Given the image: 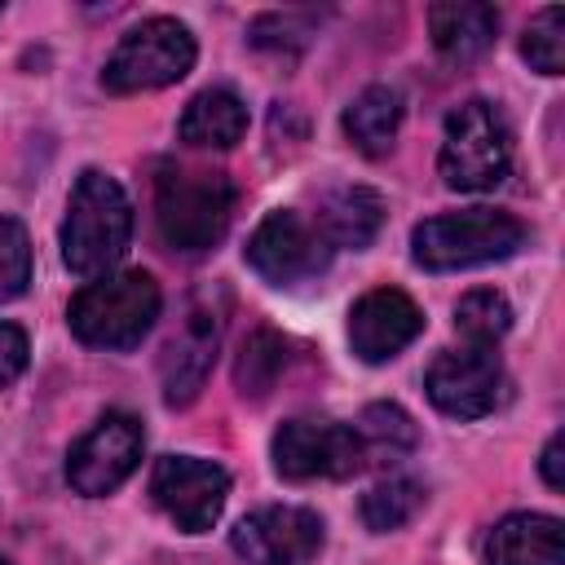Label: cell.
I'll list each match as a JSON object with an SVG mask.
<instances>
[{"instance_id": "7402d4cb", "label": "cell", "mask_w": 565, "mask_h": 565, "mask_svg": "<svg viewBox=\"0 0 565 565\" xmlns=\"http://www.w3.org/2000/svg\"><path fill=\"white\" fill-rule=\"evenodd\" d=\"M419 508H424V486L411 481V477H388V481H380L362 494V521L375 534L402 530Z\"/></svg>"}, {"instance_id": "ba28073f", "label": "cell", "mask_w": 565, "mask_h": 565, "mask_svg": "<svg viewBox=\"0 0 565 565\" xmlns=\"http://www.w3.org/2000/svg\"><path fill=\"white\" fill-rule=\"evenodd\" d=\"M274 468L287 481H318V477H353L366 463L362 437L335 419H287L274 433Z\"/></svg>"}, {"instance_id": "5b68a950", "label": "cell", "mask_w": 565, "mask_h": 565, "mask_svg": "<svg viewBox=\"0 0 565 565\" xmlns=\"http://www.w3.org/2000/svg\"><path fill=\"white\" fill-rule=\"evenodd\" d=\"M508 163H512V137L503 115L490 102L472 97L446 115L437 172L450 190H463V194L494 190L508 177Z\"/></svg>"}, {"instance_id": "8fae6325", "label": "cell", "mask_w": 565, "mask_h": 565, "mask_svg": "<svg viewBox=\"0 0 565 565\" xmlns=\"http://www.w3.org/2000/svg\"><path fill=\"white\" fill-rule=\"evenodd\" d=\"M150 494L185 534H203L216 525L230 499V472L199 455H163L150 472Z\"/></svg>"}, {"instance_id": "30bf717a", "label": "cell", "mask_w": 565, "mask_h": 565, "mask_svg": "<svg viewBox=\"0 0 565 565\" xmlns=\"http://www.w3.org/2000/svg\"><path fill=\"white\" fill-rule=\"evenodd\" d=\"M424 388H428V402L441 415H450V419H481L503 397V362L486 344L446 349V353L433 358V366L424 375Z\"/></svg>"}, {"instance_id": "cb8c5ba5", "label": "cell", "mask_w": 565, "mask_h": 565, "mask_svg": "<svg viewBox=\"0 0 565 565\" xmlns=\"http://www.w3.org/2000/svg\"><path fill=\"white\" fill-rule=\"evenodd\" d=\"M521 57L539 75H561L565 71V9L547 4L521 35Z\"/></svg>"}, {"instance_id": "d4e9b609", "label": "cell", "mask_w": 565, "mask_h": 565, "mask_svg": "<svg viewBox=\"0 0 565 565\" xmlns=\"http://www.w3.org/2000/svg\"><path fill=\"white\" fill-rule=\"evenodd\" d=\"M31 282V238L13 216H0V305L18 300Z\"/></svg>"}, {"instance_id": "44dd1931", "label": "cell", "mask_w": 565, "mask_h": 565, "mask_svg": "<svg viewBox=\"0 0 565 565\" xmlns=\"http://www.w3.org/2000/svg\"><path fill=\"white\" fill-rule=\"evenodd\" d=\"M512 327V305L503 291L494 287H472L459 296L455 305V331L463 335V344H486L494 349Z\"/></svg>"}, {"instance_id": "7c38bea8", "label": "cell", "mask_w": 565, "mask_h": 565, "mask_svg": "<svg viewBox=\"0 0 565 565\" xmlns=\"http://www.w3.org/2000/svg\"><path fill=\"white\" fill-rule=\"evenodd\" d=\"M230 547L247 565H305L322 552V516L309 508H260L234 525Z\"/></svg>"}, {"instance_id": "ffe728a7", "label": "cell", "mask_w": 565, "mask_h": 565, "mask_svg": "<svg viewBox=\"0 0 565 565\" xmlns=\"http://www.w3.org/2000/svg\"><path fill=\"white\" fill-rule=\"evenodd\" d=\"M287 358H291L287 353V340L274 327H256L243 340L238 358H234V384H238V393L243 397H265L278 384V375L287 371Z\"/></svg>"}, {"instance_id": "83f0119b", "label": "cell", "mask_w": 565, "mask_h": 565, "mask_svg": "<svg viewBox=\"0 0 565 565\" xmlns=\"http://www.w3.org/2000/svg\"><path fill=\"white\" fill-rule=\"evenodd\" d=\"M539 472H543V481H547L552 490H561V486H565V472H561V433H552V437H547L543 459H539Z\"/></svg>"}, {"instance_id": "4fadbf2b", "label": "cell", "mask_w": 565, "mask_h": 565, "mask_svg": "<svg viewBox=\"0 0 565 565\" xmlns=\"http://www.w3.org/2000/svg\"><path fill=\"white\" fill-rule=\"evenodd\" d=\"M221 349V318L212 305H190L185 322L177 327V335L163 344L159 358V375H163V402L168 406H190L216 362Z\"/></svg>"}, {"instance_id": "d6986e66", "label": "cell", "mask_w": 565, "mask_h": 565, "mask_svg": "<svg viewBox=\"0 0 565 565\" xmlns=\"http://www.w3.org/2000/svg\"><path fill=\"white\" fill-rule=\"evenodd\" d=\"M340 124H344V137L366 159H380L397 141V128H402V93L388 88V84H371V88H362L344 106V119Z\"/></svg>"}, {"instance_id": "7a4b0ae2", "label": "cell", "mask_w": 565, "mask_h": 565, "mask_svg": "<svg viewBox=\"0 0 565 565\" xmlns=\"http://www.w3.org/2000/svg\"><path fill=\"white\" fill-rule=\"evenodd\" d=\"M234 216V181L216 168L163 163L154 177V225L177 252H207Z\"/></svg>"}, {"instance_id": "484cf974", "label": "cell", "mask_w": 565, "mask_h": 565, "mask_svg": "<svg viewBox=\"0 0 565 565\" xmlns=\"http://www.w3.org/2000/svg\"><path fill=\"white\" fill-rule=\"evenodd\" d=\"M313 35V18L309 13H260L247 31V40L256 49H278V53H296L305 49Z\"/></svg>"}, {"instance_id": "ac0fdd59", "label": "cell", "mask_w": 565, "mask_h": 565, "mask_svg": "<svg viewBox=\"0 0 565 565\" xmlns=\"http://www.w3.org/2000/svg\"><path fill=\"white\" fill-rule=\"evenodd\" d=\"M177 132H181V141L194 146V150H230V146H238L243 132H247V106H243V97L230 93V88H203V93L185 106Z\"/></svg>"}, {"instance_id": "e0dca14e", "label": "cell", "mask_w": 565, "mask_h": 565, "mask_svg": "<svg viewBox=\"0 0 565 565\" xmlns=\"http://www.w3.org/2000/svg\"><path fill=\"white\" fill-rule=\"evenodd\" d=\"M318 234L331 243V247H366L380 225H384V199L366 185H340L331 194H322L318 203V216H313Z\"/></svg>"}, {"instance_id": "5bb4252c", "label": "cell", "mask_w": 565, "mask_h": 565, "mask_svg": "<svg viewBox=\"0 0 565 565\" xmlns=\"http://www.w3.org/2000/svg\"><path fill=\"white\" fill-rule=\"evenodd\" d=\"M419 331H424V313L397 287H375L349 309V344L362 362L397 358Z\"/></svg>"}, {"instance_id": "8992f818", "label": "cell", "mask_w": 565, "mask_h": 565, "mask_svg": "<svg viewBox=\"0 0 565 565\" xmlns=\"http://www.w3.org/2000/svg\"><path fill=\"white\" fill-rule=\"evenodd\" d=\"M194 35L185 22L177 18H146L137 22L115 53L106 57L102 84L106 93H150V88H168L177 84L190 66H194Z\"/></svg>"}, {"instance_id": "277c9868", "label": "cell", "mask_w": 565, "mask_h": 565, "mask_svg": "<svg viewBox=\"0 0 565 565\" xmlns=\"http://www.w3.org/2000/svg\"><path fill=\"white\" fill-rule=\"evenodd\" d=\"M525 243V225L503 207H463L428 216L411 230L415 265L424 269H468L508 260Z\"/></svg>"}, {"instance_id": "2e32d148", "label": "cell", "mask_w": 565, "mask_h": 565, "mask_svg": "<svg viewBox=\"0 0 565 565\" xmlns=\"http://www.w3.org/2000/svg\"><path fill=\"white\" fill-rule=\"evenodd\" d=\"M499 13L481 0H446L428 9V35L446 62H472L494 44Z\"/></svg>"}, {"instance_id": "6da1fadb", "label": "cell", "mask_w": 565, "mask_h": 565, "mask_svg": "<svg viewBox=\"0 0 565 565\" xmlns=\"http://www.w3.org/2000/svg\"><path fill=\"white\" fill-rule=\"evenodd\" d=\"M132 238V203L124 185L97 168L79 172L66 221H62V260L79 278H102L128 252Z\"/></svg>"}, {"instance_id": "603a6c76", "label": "cell", "mask_w": 565, "mask_h": 565, "mask_svg": "<svg viewBox=\"0 0 565 565\" xmlns=\"http://www.w3.org/2000/svg\"><path fill=\"white\" fill-rule=\"evenodd\" d=\"M353 433L362 437V450H366V455H371V450H380V455H402V450H411V446L419 441L415 419H411L397 402H375V406H366Z\"/></svg>"}, {"instance_id": "9c48e42d", "label": "cell", "mask_w": 565, "mask_h": 565, "mask_svg": "<svg viewBox=\"0 0 565 565\" xmlns=\"http://www.w3.org/2000/svg\"><path fill=\"white\" fill-rule=\"evenodd\" d=\"M141 446L146 433L128 411H106L66 455V481L75 494L102 499L115 486H124L132 477V468L141 463Z\"/></svg>"}, {"instance_id": "52a82bcc", "label": "cell", "mask_w": 565, "mask_h": 565, "mask_svg": "<svg viewBox=\"0 0 565 565\" xmlns=\"http://www.w3.org/2000/svg\"><path fill=\"white\" fill-rule=\"evenodd\" d=\"M247 265L274 287H296L331 265V243L300 212L274 207L247 238Z\"/></svg>"}, {"instance_id": "f1b7e54d", "label": "cell", "mask_w": 565, "mask_h": 565, "mask_svg": "<svg viewBox=\"0 0 565 565\" xmlns=\"http://www.w3.org/2000/svg\"><path fill=\"white\" fill-rule=\"evenodd\" d=\"M0 565H9V561H4V556H0Z\"/></svg>"}, {"instance_id": "4316f807", "label": "cell", "mask_w": 565, "mask_h": 565, "mask_svg": "<svg viewBox=\"0 0 565 565\" xmlns=\"http://www.w3.org/2000/svg\"><path fill=\"white\" fill-rule=\"evenodd\" d=\"M26 353H31L26 331L13 327V322H0V388L13 384V380L26 371Z\"/></svg>"}, {"instance_id": "3957f363", "label": "cell", "mask_w": 565, "mask_h": 565, "mask_svg": "<svg viewBox=\"0 0 565 565\" xmlns=\"http://www.w3.org/2000/svg\"><path fill=\"white\" fill-rule=\"evenodd\" d=\"M159 305H163L159 282L141 269H124V274H102L97 282H88L71 300L66 322L93 349H132L154 327Z\"/></svg>"}, {"instance_id": "9a60e30c", "label": "cell", "mask_w": 565, "mask_h": 565, "mask_svg": "<svg viewBox=\"0 0 565 565\" xmlns=\"http://www.w3.org/2000/svg\"><path fill=\"white\" fill-rule=\"evenodd\" d=\"M486 565H561L565 530L547 512H512L486 534Z\"/></svg>"}]
</instances>
